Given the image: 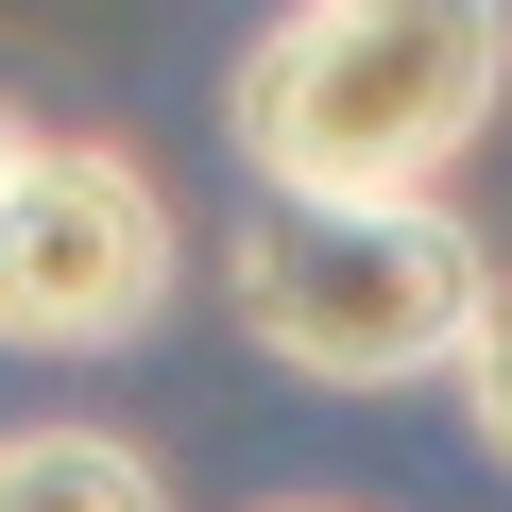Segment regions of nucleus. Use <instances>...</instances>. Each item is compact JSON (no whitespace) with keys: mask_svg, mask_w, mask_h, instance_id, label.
Returning a JSON list of instances; mask_svg holds the SVG:
<instances>
[{"mask_svg":"<svg viewBox=\"0 0 512 512\" xmlns=\"http://www.w3.org/2000/svg\"><path fill=\"white\" fill-rule=\"evenodd\" d=\"M274 512H342V495H274Z\"/></svg>","mask_w":512,"mask_h":512,"instance_id":"nucleus-7","label":"nucleus"},{"mask_svg":"<svg viewBox=\"0 0 512 512\" xmlns=\"http://www.w3.org/2000/svg\"><path fill=\"white\" fill-rule=\"evenodd\" d=\"M461 427H478V461H512V274H495V325L461 359Z\"/></svg>","mask_w":512,"mask_h":512,"instance_id":"nucleus-5","label":"nucleus"},{"mask_svg":"<svg viewBox=\"0 0 512 512\" xmlns=\"http://www.w3.org/2000/svg\"><path fill=\"white\" fill-rule=\"evenodd\" d=\"M222 308L291 393H410L478 359L495 256L461 205H256L222 239Z\"/></svg>","mask_w":512,"mask_h":512,"instance_id":"nucleus-2","label":"nucleus"},{"mask_svg":"<svg viewBox=\"0 0 512 512\" xmlns=\"http://www.w3.org/2000/svg\"><path fill=\"white\" fill-rule=\"evenodd\" d=\"M512 103V0H291L222 69L256 205H444Z\"/></svg>","mask_w":512,"mask_h":512,"instance_id":"nucleus-1","label":"nucleus"},{"mask_svg":"<svg viewBox=\"0 0 512 512\" xmlns=\"http://www.w3.org/2000/svg\"><path fill=\"white\" fill-rule=\"evenodd\" d=\"M0 512H171L120 427H0Z\"/></svg>","mask_w":512,"mask_h":512,"instance_id":"nucleus-4","label":"nucleus"},{"mask_svg":"<svg viewBox=\"0 0 512 512\" xmlns=\"http://www.w3.org/2000/svg\"><path fill=\"white\" fill-rule=\"evenodd\" d=\"M35 154H52V137H35L18 103H0V205H18V188H35Z\"/></svg>","mask_w":512,"mask_h":512,"instance_id":"nucleus-6","label":"nucleus"},{"mask_svg":"<svg viewBox=\"0 0 512 512\" xmlns=\"http://www.w3.org/2000/svg\"><path fill=\"white\" fill-rule=\"evenodd\" d=\"M188 222L120 137H52L35 188L0 205V359H120L171 325Z\"/></svg>","mask_w":512,"mask_h":512,"instance_id":"nucleus-3","label":"nucleus"}]
</instances>
